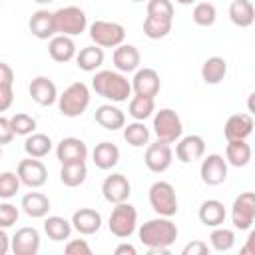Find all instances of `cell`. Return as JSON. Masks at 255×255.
Wrapping results in <instances>:
<instances>
[{
	"label": "cell",
	"mask_w": 255,
	"mask_h": 255,
	"mask_svg": "<svg viewBox=\"0 0 255 255\" xmlns=\"http://www.w3.org/2000/svg\"><path fill=\"white\" fill-rule=\"evenodd\" d=\"M92 90L110 102H128L131 98V82L118 70H100L92 78Z\"/></svg>",
	"instance_id": "1"
},
{
	"label": "cell",
	"mask_w": 255,
	"mask_h": 255,
	"mask_svg": "<svg viewBox=\"0 0 255 255\" xmlns=\"http://www.w3.org/2000/svg\"><path fill=\"white\" fill-rule=\"evenodd\" d=\"M177 235H179L177 225L171 221V217H163V215L147 219L137 229V237L145 247H171Z\"/></svg>",
	"instance_id": "2"
},
{
	"label": "cell",
	"mask_w": 255,
	"mask_h": 255,
	"mask_svg": "<svg viewBox=\"0 0 255 255\" xmlns=\"http://www.w3.org/2000/svg\"><path fill=\"white\" fill-rule=\"evenodd\" d=\"M90 106V88L84 82L70 84L58 96V110L66 118H80Z\"/></svg>",
	"instance_id": "3"
},
{
	"label": "cell",
	"mask_w": 255,
	"mask_h": 255,
	"mask_svg": "<svg viewBox=\"0 0 255 255\" xmlns=\"http://www.w3.org/2000/svg\"><path fill=\"white\" fill-rule=\"evenodd\" d=\"M108 227H110V233L116 235L118 239L131 237L137 229V211H135V207L129 205L128 201L116 203V207L110 213Z\"/></svg>",
	"instance_id": "4"
},
{
	"label": "cell",
	"mask_w": 255,
	"mask_h": 255,
	"mask_svg": "<svg viewBox=\"0 0 255 255\" xmlns=\"http://www.w3.org/2000/svg\"><path fill=\"white\" fill-rule=\"evenodd\" d=\"M54 26H56V34L62 36H80L82 32H86L88 28V18L86 12L78 6H64L58 8L54 12Z\"/></svg>",
	"instance_id": "5"
},
{
	"label": "cell",
	"mask_w": 255,
	"mask_h": 255,
	"mask_svg": "<svg viewBox=\"0 0 255 255\" xmlns=\"http://www.w3.org/2000/svg\"><path fill=\"white\" fill-rule=\"evenodd\" d=\"M147 199H149V205L151 209L157 213V215H163V217H173L177 213V195H175V189L169 181H155L149 185V191H147Z\"/></svg>",
	"instance_id": "6"
},
{
	"label": "cell",
	"mask_w": 255,
	"mask_h": 255,
	"mask_svg": "<svg viewBox=\"0 0 255 255\" xmlns=\"http://www.w3.org/2000/svg\"><path fill=\"white\" fill-rule=\"evenodd\" d=\"M153 131L159 141L175 143L183 135V124L175 110L161 108L159 112H153Z\"/></svg>",
	"instance_id": "7"
},
{
	"label": "cell",
	"mask_w": 255,
	"mask_h": 255,
	"mask_svg": "<svg viewBox=\"0 0 255 255\" xmlns=\"http://www.w3.org/2000/svg\"><path fill=\"white\" fill-rule=\"evenodd\" d=\"M90 38L100 48H118L126 40V28L118 22L96 20L90 24Z\"/></svg>",
	"instance_id": "8"
},
{
	"label": "cell",
	"mask_w": 255,
	"mask_h": 255,
	"mask_svg": "<svg viewBox=\"0 0 255 255\" xmlns=\"http://www.w3.org/2000/svg\"><path fill=\"white\" fill-rule=\"evenodd\" d=\"M255 221V193L253 191H243L239 197H235L231 205V223L239 231L251 229Z\"/></svg>",
	"instance_id": "9"
},
{
	"label": "cell",
	"mask_w": 255,
	"mask_h": 255,
	"mask_svg": "<svg viewBox=\"0 0 255 255\" xmlns=\"http://www.w3.org/2000/svg\"><path fill=\"white\" fill-rule=\"evenodd\" d=\"M16 175L20 179L22 185L30 187V189H38L46 183L48 179V169L46 165L36 159V157H26L18 163V169H16Z\"/></svg>",
	"instance_id": "10"
},
{
	"label": "cell",
	"mask_w": 255,
	"mask_h": 255,
	"mask_svg": "<svg viewBox=\"0 0 255 255\" xmlns=\"http://www.w3.org/2000/svg\"><path fill=\"white\" fill-rule=\"evenodd\" d=\"M171 161H173V151L169 143L157 139L155 143H149L145 147L143 163L151 173H163L165 169H169Z\"/></svg>",
	"instance_id": "11"
},
{
	"label": "cell",
	"mask_w": 255,
	"mask_h": 255,
	"mask_svg": "<svg viewBox=\"0 0 255 255\" xmlns=\"http://www.w3.org/2000/svg\"><path fill=\"white\" fill-rule=\"evenodd\" d=\"M201 181L205 185H221L227 179V161L221 153H209L203 157L201 167H199Z\"/></svg>",
	"instance_id": "12"
},
{
	"label": "cell",
	"mask_w": 255,
	"mask_h": 255,
	"mask_svg": "<svg viewBox=\"0 0 255 255\" xmlns=\"http://www.w3.org/2000/svg\"><path fill=\"white\" fill-rule=\"evenodd\" d=\"M102 195L108 203H122L128 201L131 195V183L124 173H112L102 183Z\"/></svg>",
	"instance_id": "13"
},
{
	"label": "cell",
	"mask_w": 255,
	"mask_h": 255,
	"mask_svg": "<svg viewBox=\"0 0 255 255\" xmlns=\"http://www.w3.org/2000/svg\"><path fill=\"white\" fill-rule=\"evenodd\" d=\"M161 88V80L159 74L153 68H137L131 80V92L135 96H147V98H155L159 94Z\"/></svg>",
	"instance_id": "14"
},
{
	"label": "cell",
	"mask_w": 255,
	"mask_h": 255,
	"mask_svg": "<svg viewBox=\"0 0 255 255\" xmlns=\"http://www.w3.org/2000/svg\"><path fill=\"white\" fill-rule=\"evenodd\" d=\"M10 251L14 255H36L40 251V233L34 227H20L10 239Z\"/></svg>",
	"instance_id": "15"
},
{
	"label": "cell",
	"mask_w": 255,
	"mask_h": 255,
	"mask_svg": "<svg viewBox=\"0 0 255 255\" xmlns=\"http://www.w3.org/2000/svg\"><path fill=\"white\" fill-rule=\"evenodd\" d=\"M56 157L60 163H80L88 159V145L80 137H62L56 145Z\"/></svg>",
	"instance_id": "16"
},
{
	"label": "cell",
	"mask_w": 255,
	"mask_h": 255,
	"mask_svg": "<svg viewBox=\"0 0 255 255\" xmlns=\"http://www.w3.org/2000/svg\"><path fill=\"white\" fill-rule=\"evenodd\" d=\"M175 143H177L175 145V157L181 163H191L195 159H201L205 153V139L197 133L181 135Z\"/></svg>",
	"instance_id": "17"
},
{
	"label": "cell",
	"mask_w": 255,
	"mask_h": 255,
	"mask_svg": "<svg viewBox=\"0 0 255 255\" xmlns=\"http://www.w3.org/2000/svg\"><path fill=\"white\" fill-rule=\"evenodd\" d=\"M28 92H30V98H32L38 106H42V108H48V106H52V104L58 102V88H56V84H54L50 78H46V76H36V78L30 82Z\"/></svg>",
	"instance_id": "18"
},
{
	"label": "cell",
	"mask_w": 255,
	"mask_h": 255,
	"mask_svg": "<svg viewBox=\"0 0 255 255\" xmlns=\"http://www.w3.org/2000/svg\"><path fill=\"white\" fill-rule=\"evenodd\" d=\"M253 116L251 114H233L227 118L223 135L227 141H237V139H247L253 133Z\"/></svg>",
	"instance_id": "19"
},
{
	"label": "cell",
	"mask_w": 255,
	"mask_h": 255,
	"mask_svg": "<svg viewBox=\"0 0 255 255\" xmlns=\"http://www.w3.org/2000/svg\"><path fill=\"white\" fill-rule=\"evenodd\" d=\"M112 60H114V66L118 72L129 74V72H135L139 68L141 54L133 44H120L118 48H114Z\"/></svg>",
	"instance_id": "20"
},
{
	"label": "cell",
	"mask_w": 255,
	"mask_h": 255,
	"mask_svg": "<svg viewBox=\"0 0 255 255\" xmlns=\"http://www.w3.org/2000/svg\"><path fill=\"white\" fill-rule=\"evenodd\" d=\"M70 223H72V229H76L80 235H94L102 227V215L92 207H82L74 211Z\"/></svg>",
	"instance_id": "21"
},
{
	"label": "cell",
	"mask_w": 255,
	"mask_h": 255,
	"mask_svg": "<svg viewBox=\"0 0 255 255\" xmlns=\"http://www.w3.org/2000/svg\"><path fill=\"white\" fill-rule=\"evenodd\" d=\"M28 28L32 32L34 38L38 40H50L54 34H56V26H54V12L50 10H36L30 20H28Z\"/></svg>",
	"instance_id": "22"
},
{
	"label": "cell",
	"mask_w": 255,
	"mask_h": 255,
	"mask_svg": "<svg viewBox=\"0 0 255 255\" xmlns=\"http://www.w3.org/2000/svg\"><path fill=\"white\" fill-rule=\"evenodd\" d=\"M48 54L54 62L66 64L70 60L76 58V42L70 36H62V34H54L48 42Z\"/></svg>",
	"instance_id": "23"
},
{
	"label": "cell",
	"mask_w": 255,
	"mask_h": 255,
	"mask_svg": "<svg viewBox=\"0 0 255 255\" xmlns=\"http://www.w3.org/2000/svg\"><path fill=\"white\" fill-rule=\"evenodd\" d=\"M92 161H94V165L98 169L108 171V169L118 165V161H120V147L116 143H112V141H100V143H96V147L92 151Z\"/></svg>",
	"instance_id": "24"
},
{
	"label": "cell",
	"mask_w": 255,
	"mask_h": 255,
	"mask_svg": "<svg viewBox=\"0 0 255 255\" xmlns=\"http://www.w3.org/2000/svg\"><path fill=\"white\" fill-rule=\"evenodd\" d=\"M94 120H96V124H100L108 131H116V129H122L126 126V114L112 104L100 106L94 114Z\"/></svg>",
	"instance_id": "25"
},
{
	"label": "cell",
	"mask_w": 255,
	"mask_h": 255,
	"mask_svg": "<svg viewBox=\"0 0 255 255\" xmlns=\"http://www.w3.org/2000/svg\"><path fill=\"white\" fill-rule=\"evenodd\" d=\"M197 217H199V221L205 227H217V225H223L225 223L227 211H225V205L219 199H205L199 205Z\"/></svg>",
	"instance_id": "26"
},
{
	"label": "cell",
	"mask_w": 255,
	"mask_h": 255,
	"mask_svg": "<svg viewBox=\"0 0 255 255\" xmlns=\"http://www.w3.org/2000/svg\"><path fill=\"white\" fill-rule=\"evenodd\" d=\"M20 207H22V211H24L28 217H32V219H42V217H46L48 211H50V199H48V195H44V193H40V191H30V193H26V195L22 197Z\"/></svg>",
	"instance_id": "27"
},
{
	"label": "cell",
	"mask_w": 255,
	"mask_h": 255,
	"mask_svg": "<svg viewBox=\"0 0 255 255\" xmlns=\"http://www.w3.org/2000/svg\"><path fill=\"white\" fill-rule=\"evenodd\" d=\"M251 145L247 143V139H237V141H227L225 145V161L227 165L233 167H245L251 161Z\"/></svg>",
	"instance_id": "28"
},
{
	"label": "cell",
	"mask_w": 255,
	"mask_h": 255,
	"mask_svg": "<svg viewBox=\"0 0 255 255\" xmlns=\"http://www.w3.org/2000/svg\"><path fill=\"white\" fill-rule=\"evenodd\" d=\"M229 20L237 28H249L255 22V8L251 0H233L229 4Z\"/></svg>",
	"instance_id": "29"
},
{
	"label": "cell",
	"mask_w": 255,
	"mask_h": 255,
	"mask_svg": "<svg viewBox=\"0 0 255 255\" xmlns=\"http://www.w3.org/2000/svg\"><path fill=\"white\" fill-rule=\"evenodd\" d=\"M104 58H106L104 48L92 44V46H86L80 52H76V66L84 72H96L104 64Z\"/></svg>",
	"instance_id": "30"
},
{
	"label": "cell",
	"mask_w": 255,
	"mask_h": 255,
	"mask_svg": "<svg viewBox=\"0 0 255 255\" xmlns=\"http://www.w3.org/2000/svg\"><path fill=\"white\" fill-rule=\"evenodd\" d=\"M227 76V62L221 56H211L201 64V80L205 84H219Z\"/></svg>",
	"instance_id": "31"
},
{
	"label": "cell",
	"mask_w": 255,
	"mask_h": 255,
	"mask_svg": "<svg viewBox=\"0 0 255 255\" xmlns=\"http://www.w3.org/2000/svg\"><path fill=\"white\" fill-rule=\"evenodd\" d=\"M24 151H26L28 157H36V159L46 157L52 151V139H50V135L38 133V131L26 135V139H24Z\"/></svg>",
	"instance_id": "32"
},
{
	"label": "cell",
	"mask_w": 255,
	"mask_h": 255,
	"mask_svg": "<svg viewBox=\"0 0 255 255\" xmlns=\"http://www.w3.org/2000/svg\"><path fill=\"white\" fill-rule=\"evenodd\" d=\"M44 231L52 241H66L72 235V223L60 215H48L44 219Z\"/></svg>",
	"instance_id": "33"
},
{
	"label": "cell",
	"mask_w": 255,
	"mask_h": 255,
	"mask_svg": "<svg viewBox=\"0 0 255 255\" xmlns=\"http://www.w3.org/2000/svg\"><path fill=\"white\" fill-rule=\"evenodd\" d=\"M88 177V167H86V161H80V163H62L60 167V181L66 185V187H78L86 181Z\"/></svg>",
	"instance_id": "34"
},
{
	"label": "cell",
	"mask_w": 255,
	"mask_h": 255,
	"mask_svg": "<svg viewBox=\"0 0 255 255\" xmlns=\"http://www.w3.org/2000/svg\"><path fill=\"white\" fill-rule=\"evenodd\" d=\"M155 112V98H147V96H131L129 106H128V114L137 120V122H145L147 118H151Z\"/></svg>",
	"instance_id": "35"
},
{
	"label": "cell",
	"mask_w": 255,
	"mask_h": 255,
	"mask_svg": "<svg viewBox=\"0 0 255 255\" xmlns=\"http://www.w3.org/2000/svg\"><path fill=\"white\" fill-rule=\"evenodd\" d=\"M124 139L131 147H143L149 143V128L143 122L133 120L131 124L124 126Z\"/></svg>",
	"instance_id": "36"
},
{
	"label": "cell",
	"mask_w": 255,
	"mask_h": 255,
	"mask_svg": "<svg viewBox=\"0 0 255 255\" xmlns=\"http://www.w3.org/2000/svg\"><path fill=\"white\" fill-rule=\"evenodd\" d=\"M209 243H211V249L225 253V251L233 249V245H235V231L217 225V227H213V231L209 235Z\"/></svg>",
	"instance_id": "37"
},
{
	"label": "cell",
	"mask_w": 255,
	"mask_h": 255,
	"mask_svg": "<svg viewBox=\"0 0 255 255\" xmlns=\"http://www.w3.org/2000/svg\"><path fill=\"white\" fill-rule=\"evenodd\" d=\"M191 20L201 26V28H209L215 24L217 20V8L211 4V2H197L193 6V12H191Z\"/></svg>",
	"instance_id": "38"
},
{
	"label": "cell",
	"mask_w": 255,
	"mask_h": 255,
	"mask_svg": "<svg viewBox=\"0 0 255 255\" xmlns=\"http://www.w3.org/2000/svg\"><path fill=\"white\" fill-rule=\"evenodd\" d=\"M171 26H173L171 20H159V18L145 16V20H143V34L149 40H161V38H165L171 32Z\"/></svg>",
	"instance_id": "39"
},
{
	"label": "cell",
	"mask_w": 255,
	"mask_h": 255,
	"mask_svg": "<svg viewBox=\"0 0 255 255\" xmlns=\"http://www.w3.org/2000/svg\"><path fill=\"white\" fill-rule=\"evenodd\" d=\"M10 126H12V131L14 135H30L36 131V120L30 116V114H14L10 118Z\"/></svg>",
	"instance_id": "40"
},
{
	"label": "cell",
	"mask_w": 255,
	"mask_h": 255,
	"mask_svg": "<svg viewBox=\"0 0 255 255\" xmlns=\"http://www.w3.org/2000/svg\"><path fill=\"white\" fill-rule=\"evenodd\" d=\"M147 16L173 22V4H171V0H147Z\"/></svg>",
	"instance_id": "41"
},
{
	"label": "cell",
	"mask_w": 255,
	"mask_h": 255,
	"mask_svg": "<svg viewBox=\"0 0 255 255\" xmlns=\"http://www.w3.org/2000/svg\"><path fill=\"white\" fill-rule=\"evenodd\" d=\"M20 179L14 171H2L0 173V197L2 199H10L20 191Z\"/></svg>",
	"instance_id": "42"
},
{
	"label": "cell",
	"mask_w": 255,
	"mask_h": 255,
	"mask_svg": "<svg viewBox=\"0 0 255 255\" xmlns=\"http://www.w3.org/2000/svg\"><path fill=\"white\" fill-rule=\"evenodd\" d=\"M18 217H20V211H18L16 205H12V203H0V227H4V229L12 227L18 221Z\"/></svg>",
	"instance_id": "43"
},
{
	"label": "cell",
	"mask_w": 255,
	"mask_h": 255,
	"mask_svg": "<svg viewBox=\"0 0 255 255\" xmlns=\"http://www.w3.org/2000/svg\"><path fill=\"white\" fill-rule=\"evenodd\" d=\"M66 255H92V247L86 243V239H70L64 247Z\"/></svg>",
	"instance_id": "44"
},
{
	"label": "cell",
	"mask_w": 255,
	"mask_h": 255,
	"mask_svg": "<svg viewBox=\"0 0 255 255\" xmlns=\"http://www.w3.org/2000/svg\"><path fill=\"white\" fill-rule=\"evenodd\" d=\"M181 255H209V245L201 239H193L181 249Z\"/></svg>",
	"instance_id": "45"
},
{
	"label": "cell",
	"mask_w": 255,
	"mask_h": 255,
	"mask_svg": "<svg viewBox=\"0 0 255 255\" xmlns=\"http://www.w3.org/2000/svg\"><path fill=\"white\" fill-rule=\"evenodd\" d=\"M14 139V131H12V126H10V120L0 116V145H6Z\"/></svg>",
	"instance_id": "46"
},
{
	"label": "cell",
	"mask_w": 255,
	"mask_h": 255,
	"mask_svg": "<svg viewBox=\"0 0 255 255\" xmlns=\"http://www.w3.org/2000/svg\"><path fill=\"white\" fill-rule=\"evenodd\" d=\"M14 104V90L12 86H0V114L6 112Z\"/></svg>",
	"instance_id": "47"
},
{
	"label": "cell",
	"mask_w": 255,
	"mask_h": 255,
	"mask_svg": "<svg viewBox=\"0 0 255 255\" xmlns=\"http://www.w3.org/2000/svg\"><path fill=\"white\" fill-rule=\"evenodd\" d=\"M12 84H14V70L6 62H0V86H12Z\"/></svg>",
	"instance_id": "48"
},
{
	"label": "cell",
	"mask_w": 255,
	"mask_h": 255,
	"mask_svg": "<svg viewBox=\"0 0 255 255\" xmlns=\"http://www.w3.org/2000/svg\"><path fill=\"white\" fill-rule=\"evenodd\" d=\"M114 253H116V255H135L137 249H135L131 243H120V245L114 249Z\"/></svg>",
	"instance_id": "49"
},
{
	"label": "cell",
	"mask_w": 255,
	"mask_h": 255,
	"mask_svg": "<svg viewBox=\"0 0 255 255\" xmlns=\"http://www.w3.org/2000/svg\"><path fill=\"white\" fill-rule=\"evenodd\" d=\"M10 251V237L6 235V229L0 227V255H6Z\"/></svg>",
	"instance_id": "50"
},
{
	"label": "cell",
	"mask_w": 255,
	"mask_h": 255,
	"mask_svg": "<svg viewBox=\"0 0 255 255\" xmlns=\"http://www.w3.org/2000/svg\"><path fill=\"white\" fill-rule=\"evenodd\" d=\"M253 239H255V233H249V237H247V245L241 249V253H243V255H255V249H253Z\"/></svg>",
	"instance_id": "51"
},
{
	"label": "cell",
	"mask_w": 255,
	"mask_h": 255,
	"mask_svg": "<svg viewBox=\"0 0 255 255\" xmlns=\"http://www.w3.org/2000/svg\"><path fill=\"white\" fill-rule=\"evenodd\" d=\"M149 255H169V247H147Z\"/></svg>",
	"instance_id": "52"
},
{
	"label": "cell",
	"mask_w": 255,
	"mask_h": 255,
	"mask_svg": "<svg viewBox=\"0 0 255 255\" xmlns=\"http://www.w3.org/2000/svg\"><path fill=\"white\" fill-rule=\"evenodd\" d=\"M177 4H181V6H189V4H193L195 0H175Z\"/></svg>",
	"instance_id": "53"
},
{
	"label": "cell",
	"mask_w": 255,
	"mask_h": 255,
	"mask_svg": "<svg viewBox=\"0 0 255 255\" xmlns=\"http://www.w3.org/2000/svg\"><path fill=\"white\" fill-rule=\"evenodd\" d=\"M34 2H38V4H52L54 0H34Z\"/></svg>",
	"instance_id": "54"
},
{
	"label": "cell",
	"mask_w": 255,
	"mask_h": 255,
	"mask_svg": "<svg viewBox=\"0 0 255 255\" xmlns=\"http://www.w3.org/2000/svg\"><path fill=\"white\" fill-rule=\"evenodd\" d=\"M131 2H143V0H131Z\"/></svg>",
	"instance_id": "55"
},
{
	"label": "cell",
	"mask_w": 255,
	"mask_h": 255,
	"mask_svg": "<svg viewBox=\"0 0 255 255\" xmlns=\"http://www.w3.org/2000/svg\"><path fill=\"white\" fill-rule=\"evenodd\" d=\"M0 157H2V145H0Z\"/></svg>",
	"instance_id": "56"
},
{
	"label": "cell",
	"mask_w": 255,
	"mask_h": 255,
	"mask_svg": "<svg viewBox=\"0 0 255 255\" xmlns=\"http://www.w3.org/2000/svg\"><path fill=\"white\" fill-rule=\"evenodd\" d=\"M0 2H2V0H0Z\"/></svg>",
	"instance_id": "57"
}]
</instances>
